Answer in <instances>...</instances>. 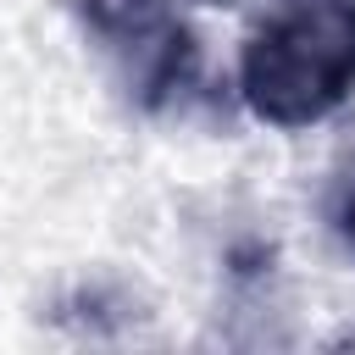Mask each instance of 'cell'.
<instances>
[{
	"label": "cell",
	"mask_w": 355,
	"mask_h": 355,
	"mask_svg": "<svg viewBox=\"0 0 355 355\" xmlns=\"http://www.w3.org/2000/svg\"><path fill=\"white\" fill-rule=\"evenodd\" d=\"M239 94L266 128H311L355 94V0H288L239 55Z\"/></svg>",
	"instance_id": "cell-1"
},
{
	"label": "cell",
	"mask_w": 355,
	"mask_h": 355,
	"mask_svg": "<svg viewBox=\"0 0 355 355\" xmlns=\"http://www.w3.org/2000/svg\"><path fill=\"white\" fill-rule=\"evenodd\" d=\"M83 33L111 55L139 105H166L194 78V39L178 0H72Z\"/></svg>",
	"instance_id": "cell-2"
},
{
	"label": "cell",
	"mask_w": 355,
	"mask_h": 355,
	"mask_svg": "<svg viewBox=\"0 0 355 355\" xmlns=\"http://www.w3.org/2000/svg\"><path fill=\"white\" fill-rule=\"evenodd\" d=\"M327 222L355 250V133L344 139V150L333 155V172H327Z\"/></svg>",
	"instance_id": "cell-3"
}]
</instances>
